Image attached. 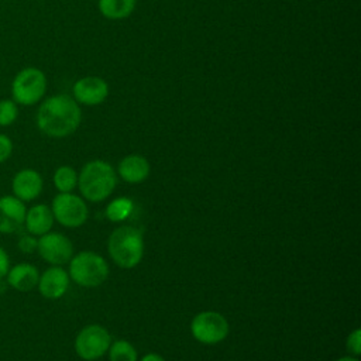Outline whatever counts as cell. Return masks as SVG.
<instances>
[{
	"mask_svg": "<svg viewBox=\"0 0 361 361\" xmlns=\"http://www.w3.org/2000/svg\"><path fill=\"white\" fill-rule=\"evenodd\" d=\"M69 286V275L59 265L45 269L38 279V290L47 299H59L65 295Z\"/></svg>",
	"mask_w": 361,
	"mask_h": 361,
	"instance_id": "cell-13",
	"label": "cell"
},
{
	"mask_svg": "<svg viewBox=\"0 0 361 361\" xmlns=\"http://www.w3.org/2000/svg\"><path fill=\"white\" fill-rule=\"evenodd\" d=\"M110 344L111 337L109 331L99 324H90L78 333L75 338V351L80 358L93 361L100 358L109 350Z\"/></svg>",
	"mask_w": 361,
	"mask_h": 361,
	"instance_id": "cell-7",
	"label": "cell"
},
{
	"mask_svg": "<svg viewBox=\"0 0 361 361\" xmlns=\"http://www.w3.org/2000/svg\"><path fill=\"white\" fill-rule=\"evenodd\" d=\"M118 173L126 182L138 183L148 176L149 164L144 157L133 154L120 161Z\"/></svg>",
	"mask_w": 361,
	"mask_h": 361,
	"instance_id": "cell-16",
	"label": "cell"
},
{
	"mask_svg": "<svg viewBox=\"0 0 361 361\" xmlns=\"http://www.w3.org/2000/svg\"><path fill=\"white\" fill-rule=\"evenodd\" d=\"M141 361H165V360H164L161 355L155 354V353H149V354L144 355V357L141 358Z\"/></svg>",
	"mask_w": 361,
	"mask_h": 361,
	"instance_id": "cell-26",
	"label": "cell"
},
{
	"mask_svg": "<svg viewBox=\"0 0 361 361\" xmlns=\"http://www.w3.org/2000/svg\"><path fill=\"white\" fill-rule=\"evenodd\" d=\"M54 214L49 206L39 203L32 207H30L25 212V219H24V227L27 233L32 235H42L48 231H51L52 224H54Z\"/></svg>",
	"mask_w": 361,
	"mask_h": 361,
	"instance_id": "cell-15",
	"label": "cell"
},
{
	"mask_svg": "<svg viewBox=\"0 0 361 361\" xmlns=\"http://www.w3.org/2000/svg\"><path fill=\"white\" fill-rule=\"evenodd\" d=\"M131 210H133V202L127 197H118L107 206L106 216L111 221H121L130 216Z\"/></svg>",
	"mask_w": 361,
	"mask_h": 361,
	"instance_id": "cell-20",
	"label": "cell"
},
{
	"mask_svg": "<svg viewBox=\"0 0 361 361\" xmlns=\"http://www.w3.org/2000/svg\"><path fill=\"white\" fill-rule=\"evenodd\" d=\"M99 11L109 20H121L128 17L134 7L135 0H99Z\"/></svg>",
	"mask_w": 361,
	"mask_h": 361,
	"instance_id": "cell-17",
	"label": "cell"
},
{
	"mask_svg": "<svg viewBox=\"0 0 361 361\" xmlns=\"http://www.w3.org/2000/svg\"><path fill=\"white\" fill-rule=\"evenodd\" d=\"M109 275L103 257L92 251H82L69 261V276L80 286L94 288L102 285Z\"/></svg>",
	"mask_w": 361,
	"mask_h": 361,
	"instance_id": "cell-4",
	"label": "cell"
},
{
	"mask_svg": "<svg viewBox=\"0 0 361 361\" xmlns=\"http://www.w3.org/2000/svg\"><path fill=\"white\" fill-rule=\"evenodd\" d=\"M38 128L54 138H62L76 131L82 111L75 99L68 94H55L45 99L37 111Z\"/></svg>",
	"mask_w": 361,
	"mask_h": 361,
	"instance_id": "cell-1",
	"label": "cell"
},
{
	"mask_svg": "<svg viewBox=\"0 0 361 361\" xmlns=\"http://www.w3.org/2000/svg\"><path fill=\"white\" fill-rule=\"evenodd\" d=\"M8 268H10V258L6 250L0 245V279L6 276V274L8 272Z\"/></svg>",
	"mask_w": 361,
	"mask_h": 361,
	"instance_id": "cell-25",
	"label": "cell"
},
{
	"mask_svg": "<svg viewBox=\"0 0 361 361\" xmlns=\"http://www.w3.org/2000/svg\"><path fill=\"white\" fill-rule=\"evenodd\" d=\"M110 361H137V351L131 343L117 340L109 347Z\"/></svg>",
	"mask_w": 361,
	"mask_h": 361,
	"instance_id": "cell-19",
	"label": "cell"
},
{
	"mask_svg": "<svg viewBox=\"0 0 361 361\" xmlns=\"http://www.w3.org/2000/svg\"><path fill=\"white\" fill-rule=\"evenodd\" d=\"M347 350L353 355H358L361 353V330L360 329H355L347 337Z\"/></svg>",
	"mask_w": 361,
	"mask_h": 361,
	"instance_id": "cell-23",
	"label": "cell"
},
{
	"mask_svg": "<svg viewBox=\"0 0 361 361\" xmlns=\"http://www.w3.org/2000/svg\"><path fill=\"white\" fill-rule=\"evenodd\" d=\"M51 210L54 219L65 227H79L87 219V207L85 202L71 192L56 195L52 200Z\"/></svg>",
	"mask_w": 361,
	"mask_h": 361,
	"instance_id": "cell-8",
	"label": "cell"
},
{
	"mask_svg": "<svg viewBox=\"0 0 361 361\" xmlns=\"http://www.w3.org/2000/svg\"><path fill=\"white\" fill-rule=\"evenodd\" d=\"M37 243H38V240L35 238V235L27 233V234L20 235L17 245H18L20 251H23L25 254H30V252H34L37 250Z\"/></svg>",
	"mask_w": 361,
	"mask_h": 361,
	"instance_id": "cell-22",
	"label": "cell"
},
{
	"mask_svg": "<svg viewBox=\"0 0 361 361\" xmlns=\"http://www.w3.org/2000/svg\"><path fill=\"white\" fill-rule=\"evenodd\" d=\"M109 254L120 268H134L142 258L144 240L138 228L121 226L109 237Z\"/></svg>",
	"mask_w": 361,
	"mask_h": 361,
	"instance_id": "cell-3",
	"label": "cell"
},
{
	"mask_svg": "<svg viewBox=\"0 0 361 361\" xmlns=\"http://www.w3.org/2000/svg\"><path fill=\"white\" fill-rule=\"evenodd\" d=\"M192 336L202 344H217L228 334L226 317L217 312H202L190 323Z\"/></svg>",
	"mask_w": 361,
	"mask_h": 361,
	"instance_id": "cell-6",
	"label": "cell"
},
{
	"mask_svg": "<svg viewBox=\"0 0 361 361\" xmlns=\"http://www.w3.org/2000/svg\"><path fill=\"white\" fill-rule=\"evenodd\" d=\"M72 90L76 102L86 106H96L106 100L109 85L99 76H85L75 82Z\"/></svg>",
	"mask_w": 361,
	"mask_h": 361,
	"instance_id": "cell-11",
	"label": "cell"
},
{
	"mask_svg": "<svg viewBox=\"0 0 361 361\" xmlns=\"http://www.w3.org/2000/svg\"><path fill=\"white\" fill-rule=\"evenodd\" d=\"M42 178L34 169H21L11 179L13 196L21 202H31L42 192Z\"/></svg>",
	"mask_w": 361,
	"mask_h": 361,
	"instance_id": "cell-12",
	"label": "cell"
},
{
	"mask_svg": "<svg viewBox=\"0 0 361 361\" xmlns=\"http://www.w3.org/2000/svg\"><path fill=\"white\" fill-rule=\"evenodd\" d=\"M47 89L45 73L34 66L21 69L11 82L13 100L21 106H32L41 100Z\"/></svg>",
	"mask_w": 361,
	"mask_h": 361,
	"instance_id": "cell-5",
	"label": "cell"
},
{
	"mask_svg": "<svg viewBox=\"0 0 361 361\" xmlns=\"http://www.w3.org/2000/svg\"><path fill=\"white\" fill-rule=\"evenodd\" d=\"M116 182L113 166L102 159L87 162L78 176L80 193L90 202H102L109 197L116 188Z\"/></svg>",
	"mask_w": 361,
	"mask_h": 361,
	"instance_id": "cell-2",
	"label": "cell"
},
{
	"mask_svg": "<svg viewBox=\"0 0 361 361\" xmlns=\"http://www.w3.org/2000/svg\"><path fill=\"white\" fill-rule=\"evenodd\" d=\"M18 117V107L13 99L0 100V127L11 126Z\"/></svg>",
	"mask_w": 361,
	"mask_h": 361,
	"instance_id": "cell-21",
	"label": "cell"
},
{
	"mask_svg": "<svg viewBox=\"0 0 361 361\" xmlns=\"http://www.w3.org/2000/svg\"><path fill=\"white\" fill-rule=\"evenodd\" d=\"M39 257L51 265H63L73 257V245L68 237L59 233H45L37 243Z\"/></svg>",
	"mask_w": 361,
	"mask_h": 361,
	"instance_id": "cell-9",
	"label": "cell"
},
{
	"mask_svg": "<svg viewBox=\"0 0 361 361\" xmlns=\"http://www.w3.org/2000/svg\"><path fill=\"white\" fill-rule=\"evenodd\" d=\"M25 204L13 195L0 196V233L13 234L24 226Z\"/></svg>",
	"mask_w": 361,
	"mask_h": 361,
	"instance_id": "cell-10",
	"label": "cell"
},
{
	"mask_svg": "<svg viewBox=\"0 0 361 361\" xmlns=\"http://www.w3.org/2000/svg\"><path fill=\"white\" fill-rule=\"evenodd\" d=\"M6 282L8 286L18 292H30L38 285L39 272L38 269L28 262H20L8 268L6 274Z\"/></svg>",
	"mask_w": 361,
	"mask_h": 361,
	"instance_id": "cell-14",
	"label": "cell"
},
{
	"mask_svg": "<svg viewBox=\"0 0 361 361\" xmlns=\"http://www.w3.org/2000/svg\"><path fill=\"white\" fill-rule=\"evenodd\" d=\"M13 152V142L11 140L0 133V164L7 161Z\"/></svg>",
	"mask_w": 361,
	"mask_h": 361,
	"instance_id": "cell-24",
	"label": "cell"
},
{
	"mask_svg": "<svg viewBox=\"0 0 361 361\" xmlns=\"http://www.w3.org/2000/svg\"><path fill=\"white\" fill-rule=\"evenodd\" d=\"M337 361H358V360L354 358V357H341V358H338Z\"/></svg>",
	"mask_w": 361,
	"mask_h": 361,
	"instance_id": "cell-27",
	"label": "cell"
},
{
	"mask_svg": "<svg viewBox=\"0 0 361 361\" xmlns=\"http://www.w3.org/2000/svg\"><path fill=\"white\" fill-rule=\"evenodd\" d=\"M54 185L61 193H68L73 190L78 185L76 171L68 165L59 166L54 173Z\"/></svg>",
	"mask_w": 361,
	"mask_h": 361,
	"instance_id": "cell-18",
	"label": "cell"
}]
</instances>
